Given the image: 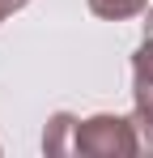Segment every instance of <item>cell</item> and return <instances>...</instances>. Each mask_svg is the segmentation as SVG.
<instances>
[{
    "label": "cell",
    "mask_w": 153,
    "mask_h": 158,
    "mask_svg": "<svg viewBox=\"0 0 153 158\" xmlns=\"http://www.w3.org/2000/svg\"><path fill=\"white\" fill-rule=\"evenodd\" d=\"M76 154L85 158H136V128L132 115L98 111L89 120H76Z\"/></svg>",
    "instance_id": "6da1fadb"
},
{
    "label": "cell",
    "mask_w": 153,
    "mask_h": 158,
    "mask_svg": "<svg viewBox=\"0 0 153 158\" xmlns=\"http://www.w3.org/2000/svg\"><path fill=\"white\" fill-rule=\"evenodd\" d=\"M43 150L51 158H64V154H76V115L73 111H55L43 128Z\"/></svg>",
    "instance_id": "7a4b0ae2"
},
{
    "label": "cell",
    "mask_w": 153,
    "mask_h": 158,
    "mask_svg": "<svg viewBox=\"0 0 153 158\" xmlns=\"http://www.w3.org/2000/svg\"><path fill=\"white\" fill-rule=\"evenodd\" d=\"M85 4L102 22H128V17H136V13L149 9V0H85Z\"/></svg>",
    "instance_id": "3957f363"
},
{
    "label": "cell",
    "mask_w": 153,
    "mask_h": 158,
    "mask_svg": "<svg viewBox=\"0 0 153 158\" xmlns=\"http://www.w3.org/2000/svg\"><path fill=\"white\" fill-rule=\"evenodd\" d=\"M153 85V39L145 34V43L132 52V90Z\"/></svg>",
    "instance_id": "277c9868"
},
{
    "label": "cell",
    "mask_w": 153,
    "mask_h": 158,
    "mask_svg": "<svg viewBox=\"0 0 153 158\" xmlns=\"http://www.w3.org/2000/svg\"><path fill=\"white\" fill-rule=\"evenodd\" d=\"M132 128H136V150H140V158H153V120H145L140 111H132Z\"/></svg>",
    "instance_id": "5b68a950"
},
{
    "label": "cell",
    "mask_w": 153,
    "mask_h": 158,
    "mask_svg": "<svg viewBox=\"0 0 153 158\" xmlns=\"http://www.w3.org/2000/svg\"><path fill=\"white\" fill-rule=\"evenodd\" d=\"M26 4H30V0H0V22H9L13 13H22Z\"/></svg>",
    "instance_id": "8992f818"
},
{
    "label": "cell",
    "mask_w": 153,
    "mask_h": 158,
    "mask_svg": "<svg viewBox=\"0 0 153 158\" xmlns=\"http://www.w3.org/2000/svg\"><path fill=\"white\" fill-rule=\"evenodd\" d=\"M145 34H149V39H153V4H149V9H145Z\"/></svg>",
    "instance_id": "52a82bcc"
}]
</instances>
